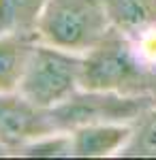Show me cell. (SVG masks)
Returning <instances> with one entry per match:
<instances>
[{"label":"cell","instance_id":"obj_11","mask_svg":"<svg viewBox=\"0 0 156 160\" xmlns=\"http://www.w3.org/2000/svg\"><path fill=\"white\" fill-rule=\"evenodd\" d=\"M120 156H156V107L139 120V128H135L131 143Z\"/></svg>","mask_w":156,"mask_h":160},{"label":"cell","instance_id":"obj_10","mask_svg":"<svg viewBox=\"0 0 156 160\" xmlns=\"http://www.w3.org/2000/svg\"><path fill=\"white\" fill-rule=\"evenodd\" d=\"M19 156L28 158H71L73 156V143L69 130H58L28 143L17 152Z\"/></svg>","mask_w":156,"mask_h":160},{"label":"cell","instance_id":"obj_4","mask_svg":"<svg viewBox=\"0 0 156 160\" xmlns=\"http://www.w3.org/2000/svg\"><path fill=\"white\" fill-rule=\"evenodd\" d=\"M156 107V96L141 94H118L101 90H79L75 96L51 109L58 130H73L84 124L94 122H126L135 124L148 111Z\"/></svg>","mask_w":156,"mask_h":160},{"label":"cell","instance_id":"obj_1","mask_svg":"<svg viewBox=\"0 0 156 160\" xmlns=\"http://www.w3.org/2000/svg\"><path fill=\"white\" fill-rule=\"evenodd\" d=\"M81 88L156 96V68L143 60L131 38L113 30L103 43L84 53Z\"/></svg>","mask_w":156,"mask_h":160},{"label":"cell","instance_id":"obj_5","mask_svg":"<svg viewBox=\"0 0 156 160\" xmlns=\"http://www.w3.org/2000/svg\"><path fill=\"white\" fill-rule=\"evenodd\" d=\"M49 132H58L51 109H43L19 92H0V145L19 149Z\"/></svg>","mask_w":156,"mask_h":160},{"label":"cell","instance_id":"obj_3","mask_svg":"<svg viewBox=\"0 0 156 160\" xmlns=\"http://www.w3.org/2000/svg\"><path fill=\"white\" fill-rule=\"evenodd\" d=\"M81 71L84 53L36 41L17 92L43 109H54L81 90Z\"/></svg>","mask_w":156,"mask_h":160},{"label":"cell","instance_id":"obj_9","mask_svg":"<svg viewBox=\"0 0 156 160\" xmlns=\"http://www.w3.org/2000/svg\"><path fill=\"white\" fill-rule=\"evenodd\" d=\"M47 0H0V32L36 34Z\"/></svg>","mask_w":156,"mask_h":160},{"label":"cell","instance_id":"obj_12","mask_svg":"<svg viewBox=\"0 0 156 160\" xmlns=\"http://www.w3.org/2000/svg\"><path fill=\"white\" fill-rule=\"evenodd\" d=\"M4 154H9V152H7V149H4L2 145H0V156H4Z\"/></svg>","mask_w":156,"mask_h":160},{"label":"cell","instance_id":"obj_8","mask_svg":"<svg viewBox=\"0 0 156 160\" xmlns=\"http://www.w3.org/2000/svg\"><path fill=\"white\" fill-rule=\"evenodd\" d=\"M111 28L124 37H137L156 26V0H103Z\"/></svg>","mask_w":156,"mask_h":160},{"label":"cell","instance_id":"obj_7","mask_svg":"<svg viewBox=\"0 0 156 160\" xmlns=\"http://www.w3.org/2000/svg\"><path fill=\"white\" fill-rule=\"evenodd\" d=\"M39 37L0 32V92H17Z\"/></svg>","mask_w":156,"mask_h":160},{"label":"cell","instance_id":"obj_6","mask_svg":"<svg viewBox=\"0 0 156 160\" xmlns=\"http://www.w3.org/2000/svg\"><path fill=\"white\" fill-rule=\"evenodd\" d=\"M75 158H109L120 156L131 143L135 124L126 122H94L69 130Z\"/></svg>","mask_w":156,"mask_h":160},{"label":"cell","instance_id":"obj_2","mask_svg":"<svg viewBox=\"0 0 156 160\" xmlns=\"http://www.w3.org/2000/svg\"><path fill=\"white\" fill-rule=\"evenodd\" d=\"M113 32L103 0H47L36 24L39 41L88 53Z\"/></svg>","mask_w":156,"mask_h":160}]
</instances>
